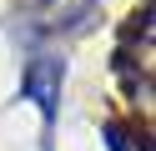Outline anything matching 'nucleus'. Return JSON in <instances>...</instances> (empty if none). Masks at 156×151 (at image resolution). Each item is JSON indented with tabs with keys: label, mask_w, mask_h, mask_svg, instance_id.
Instances as JSON below:
<instances>
[{
	"label": "nucleus",
	"mask_w": 156,
	"mask_h": 151,
	"mask_svg": "<svg viewBox=\"0 0 156 151\" xmlns=\"http://www.w3.org/2000/svg\"><path fill=\"white\" fill-rule=\"evenodd\" d=\"M61 81H66V60H55V56H35V60H25V70H20V96L41 106L45 126L55 121V101H61Z\"/></svg>",
	"instance_id": "f257e3e1"
},
{
	"label": "nucleus",
	"mask_w": 156,
	"mask_h": 151,
	"mask_svg": "<svg viewBox=\"0 0 156 151\" xmlns=\"http://www.w3.org/2000/svg\"><path fill=\"white\" fill-rule=\"evenodd\" d=\"M106 136H111V151H126V131L116 126V121H111V126H106Z\"/></svg>",
	"instance_id": "f03ea898"
}]
</instances>
